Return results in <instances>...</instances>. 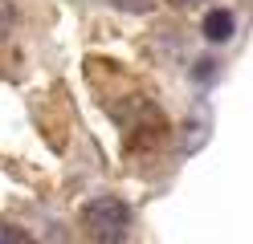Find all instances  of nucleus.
<instances>
[{
    "label": "nucleus",
    "mask_w": 253,
    "mask_h": 244,
    "mask_svg": "<svg viewBox=\"0 0 253 244\" xmlns=\"http://www.w3.org/2000/svg\"><path fill=\"white\" fill-rule=\"evenodd\" d=\"M82 220H86V232H90L94 244H123L126 224H131V211H126L115 195H98L94 204H86Z\"/></svg>",
    "instance_id": "f257e3e1"
},
{
    "label": "nucleus",
    "mask_w": 253,
    "mask_h": 244,
    "mask_svg": "<svg viewBox=\"0 0 253 244\" xmlns=\"http://www.w3.org/2000/svg\"><path fill=\"white\" fill-rule=\"evenodd\" d=\"M233 29H237V16H233V8H212L209 16H204V37H209L212 45L229 41V37H233Z\"/></svg>",
    "instance_id": "f03ea898"
},
{
    "label": "nucleus",
    "mask_w": 253,
    "mask_h": 244,
    "mask_svg": "<svg viewBox=\"0 0 253 244\" xmlns=\"http://www.w3.org/2000/svg\"><path fill=\"white\" fill-rule=\"evenodd\" d=\"M0 244H33V240H29L25 232H17L12 224H4V220H0Z\"/></svg>",
    "instance_id": "7ed1b4c3"
},
{
    "label": "nucleus",
    "mask_w": 253,
    "mask_h": 244,
    "mask_svg": "<svg viewBox=\"0 0 253 244\" xmlns=\"http://www.w3.org/2000/svg\"><path fill=\"white\" fill-rule=\"evenodd\" d=\"M176 4H200V0H176Z\"/></svg>",
    "instance_id": "20e7f679"
}]
</instances>
